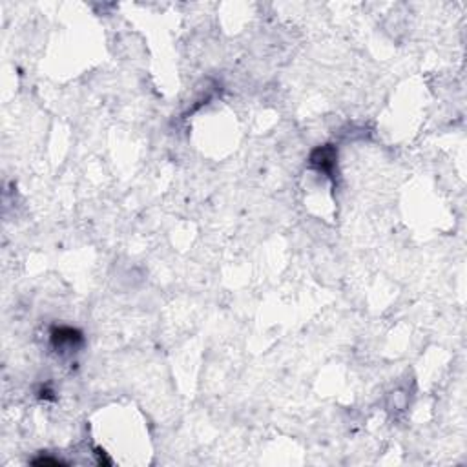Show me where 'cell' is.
Here are the masks:
<instances>
[{"mask_svg": "<svg viewBox=\"0 0 467 467\" xmlns=\"http://www.w3.org/2000/svg\"><path fill=\"white\" fill-rule=\"evenodd\" d=\"M51 342H53L55 349L59 350H73L82 344V334L75 328L60 327L55 328L51 333Z\"/></svg>", "mask_w": 467, "mask_h": 467, "instance_id": "cell-2", "label": "cell"}, {"mask_svg": "<svg viewBox=\"0 0 467 467\" xmlns=\"http://www.w3.org/2000/svg\"><path fill=\"white\" fill-rule=\"evenodd\" d=\"M311 165L316 170L323 172L328 178H333L334 168H336V150L333 146H322L318 150L312 152Z\"/></svg>", "mask_w": 467, "mask_h": 467, "instance_id": "cell-1", "label": "cell"}]
</instances>
